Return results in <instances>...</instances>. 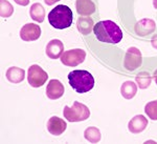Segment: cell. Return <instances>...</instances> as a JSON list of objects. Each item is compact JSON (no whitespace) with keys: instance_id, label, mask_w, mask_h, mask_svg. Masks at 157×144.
<instances>
[{"instance_id":"cell-1","label":"cell","mask_w":157,"mask_h":144,"mask_svg":"<svg viewBox=\"0 0 157 144\" xmlns=\"http://www.w3.org/2000/svg\"><path fill=\"white\" fill-rule=\"evenodd\" d=\"M95 37L98 41L116 44L123 39V32L115 22L111 20H104L98 22L93 27Z\"/></svg>"},{"instance_id":"cell-2","label":"cell","mask_w":157,"mask_h":144,"mask_svg":"<svg viewBox=\"0 0 157 144\" xmlns=\"http://www.w3.org/2000/svg\"><path fill=\"white\" fill-rule=\"evenodd\" d=\"M68 81L73 90L78 94L89 92L94 86V78L88 70H75L68 74Z\"/></svg>"},{"instance_id":"cell-3","label":"cell","mask_w":157,"mask_h":144,"mask_svg":"<svg viewBox=\"0 0 157 144\" xmlns=\"http://www.w3.org/2000/svg\"><path fill=\"white\" fill-rule=\"evenodd\" d=\"M48 21L55 29L64 30L69 27L73 21L72 11L67 6H57L48 14Z\"/></svg>"},{"instance_id":"cell-4","label":"cell","mask_w":157,"mask_h":144,"mask_svg":"<svg viewBox=\"0 0 157 144\" xmlns=\"http://www.w3.org/2000/svg\"><path fill=\"white\" fill-rule=\"evenodd\" d=\"M63 115L69 122H80L87 120L90 117V110L85 104L75 101L71 107H64Z\"/></svg>"},{"instance_id":"cell-5","label":"cell","mask_w":157,"mask_h":144,"mask_svg":"<svg viewBox=\"0 0 157 144\" xmlns=\"http://www.w3.org/2000/svg\"><path fill=\"white\" fill-rule=\"evenodd\" d=\"M86 58V52L82 49H75L66 50L61 56V62L66 66L75 67L77 65L84 62Z\"/></svg>"},{"instance_id":"cell-6","label":"cell","mask_w":157,"mask_h":144,"mask_svg":"<svg viewBox=\"0 0 157 144\" xmlns=\"http://www.w3.org/2000/svg\"><path fill=\"white\" fill-rule=\"evenodd\" d=\"M48 79V75L39 65H32L27 72V80L33 87H40Z\"/></svg>"},{"instance_id":"cell-7","label":"cell","mask_w":157,"mask_h":144,"mask_svg":"<svg viewBox=\"0 0 157 144\" xmlns=\"http://www.w3.org/2000/svg\"><path fill=\"white\" fill-rule=\"evenodd\" d=\"M143 63V57H141L140 50L136 47H130L125 55V67L130 72H133L138 69Z\"/></svg>"},{"instance_id":"cell-8","label":"cell","mask_w":157,"mask_h":144,"mask_svg":"<svg viewBox=\"0 0 157 144\" xmlns=\"http://www.w3.org/2000/svg\"><path fill=\"white\" fill-rule=\"evenodd\" d=\"M40 36H41V29L36 23H27L20 30V38L23 41H35L39 39Z\"/></svg>"},{"instance_id":"cell-9","label":"cell","mask_w":157,"mask_h":144,"mask_svg":"<svg viewBox=\"0 0 157 144\" xmlns=\"http://www.w3.org/2000/svg\"><path fill=\"white\" fill-rule=\"evenodd\" d=\"M64 92H65L64 85L59 80H56V79L50 80L46 86V95L52 100L59 99V98L63 96Z\"/></svg>"},{"instance_id":"cell-10","label":"cell","mask_w":157,"mask_h":144,"mask_svg":"<svg viewBox=\"0 0 157 144\" xmlns=\"http://www.w3.org/2000/svg\"><path fill=\"white\" fill-rule=\"evenodd\" d=\"M67 124L63 119H61L59 117H52L48 120L47 123V130L48 132L54 136H60L66 130Z\"/></svg>"},{"instance_id":"cell-11","label":"cell","mask_w":157,"mask_h":144,"mask_svg":"<svg viewBox=\"0 0 157 144\" xmlns=\"http://www.w3.org/2000/svg\"><path fill=\"white\" fill-rule=\"evenodd\" d=\"M64 45L59 39H54L46 45V55L50 59H59L63 55Z\"/></svg>"},{"instance_id":"cell-12","label":"cell","mask_w":157,"mask_h":144,"mask_svg":"<svg viewBox=\"0 0 157 144\" xmlns=\"http://www.w3.org/2000/svg\"><path fill=\"white\" fill-rule=\"evenodd\" d=\"M147 125H148V119L143 115H137L130 120L128 128L132 134H139L143 130H145Z\"/></svg>"},{"instance_id":"cell-13","label":"cell","mask_w":157,"mask_h":144,"mask_svg":"<svg viewBox=\"0 0 157 144\" xmlns=\"http://www.w3.org/2000/svg\"><path fill=\"white\" fill-rule=\"evenodd\" d=\"M77 12L81 16H90L95 12V6L92 0H77Z\"/></svg>"},{"instance_id":"cell-14","label":"cell","mask_w":157,"mask_h":144,"mask_svg":"<svg viewBox=\"0 0 157 144\" xmlns=\"http://www.w3.org/2000/svg\"><path fill=\"white\" fill-rule=\"evenodd\" d=\"M154 30H155V22L151 19H143L135 25V32L140 36L151 34L154 32Z\"/></svg>"},{"instance_id":"cell-15","label":"cell","mask_w":157,"mask_h":144,"mask_svg":"<svg viewBox=\"0 0 157 144\" xmlns=\"http://www.w3.org/2000/svg\"><path fill=\"white\" fill-rule=\"evenodd\" d=\"M6 79L12 83H20L24 80L25 72L23 69L17 66H12L6 70Z\"/></svg>"},{"instance_id":"cell-16","label":"cell","mask_w":157,"mask_h":144,"mask_svg":"<svg viewBox=\"0 0 157 144\" xmlns=\"http://www.w3.org/2000/svg\"><path fill=\"white\" fill-rule=\"evenodd\" d=\"M93 20L90 17H80L77 21V26L80 33H82L83 35H88L90 34L91 31L93 30Z\"/></svg>"},{"instance_id":"cell-17","label":"cell","mask_w":157,"mask_h":144,"mask_svg":"<svg viewBox=\"0 0 157 144\" xmlns=\"http://www.w3.org/2000/svg\"><path fill=\"white\" fill-rule=\"evenodd\" d=\"M121 96L126 99H132L137 93V86L133 81H126L123 83L121 87Z\"/></svg>"},{"instance_id":"cell-18","label":"cell","mask_w":157,"mask_h":144,"mask_svg":"<svg viewBox=\"0 0 157 144\" xmlns=\"http://www.w3.org/2000/svg\"><path fill=\"white\" fill-rule=\"evenodd\" d=\"M30 17L37 22H43L45 18V10L40 3H34L29 11Z\"/></svg>"},{"instance_id":"cell-19","label":"cell","mask_w":157,"mask_h":144,"mask_svg":"<svg viewBox=\"0 0 157 144\" xmlns=\"http://www.w3.org/2000/svg\"><path fill=\"white\" fill-rule=\"evenodd\" d=\"M84 137L90 143H98L101 140V132L97 127H88L84 132Z\"/></svg>"},{"instance_id":"cell-20","label":"cell","mask_w":157,"mask_h":144,"mask_svg":"<svg viewBox=\"0 0 157 144\" xmlns=\"http://www.w3.org/2000/svg\"><path fill=\"white\" fill-rule=\"evenodd\" d=\"M135 81L137 83L138 87L141 88V90H145V88H148L150 86L151 82H152V77L150 74L147 72H141L136 76Z\"/></svg>"},{"instance_id":"cell-21","label":"cell","mask_w":157,"mask_h":144,"mask_svg":"<svg viewBox=\"0 0 157 144\" xmlns=\"http://www.w3.org/2000/svg\"><path fill=\"white\" fill-rule=\"evenodd\" d=\"M14 13V7L7 0H0V15L3 18L11 17Z\"/></svg>"},{"instance_id":"cell-22","label":"cell","mask_w":157,"mask_h":144,"mask_svg":"<svg viewBox=\"0 0 157 144\" xmlns=\"http://www.w3.org/2000/svg\"><path fill=\"white\" fill-rule=\"evenodd\" d=\"M145 113L151 120H157V100L147 103Z\"/></svg>"},{"instance_id":"cell-23","label":"cell","mask_w":157,"mask_h":144,"mask_svg":"<svg viewBox=\"0 0 157 144\" xmlns=\"http://www.w3.org/2000/svg\"><path fill=\"white\" fill-rule=\"evenodd\" d=\"M15 2H16L17 4H19V6H27V4L29 3V0H14Z\"/></svg>"},{"instance_id":"cell-24","label":"cell","mask_w":157,"mask_h":144,"mask_svg":"<svg viewBox=\"0 0 157 144\" xmlns=\"http://www.w3.org/2000/svg\"><path fill=\"white\" fill-rule=\"evenodd\" d=\"M60 1V0H44V2L47 4V6H52V4H55L56 2Z\"/></svg>"},{"instance_id":"cell-25","label":"cell","mask_w":157,"mask_h":144,"mask_svg":"<svg viewBox=\"0 0 157 144\" xmlns=\"http://www.w3.org/2000/svg\"><path fill=\"white\" fill-rule=\"evenodd\" d=\"M151 42H152V45H153V47L157 49V36L154 37L153 39L151 40Z\"/></svg>"},{"instance_id":"cell-26","label":"cell","mask_w":157,"mask_h":144,"mask_svg":"<svg viewBox=\"0 0 157 144\" xmlns=\"http://www.w3.org/2000/svg\"><path fill=\"white\" fill-rule=\"evenodd\" d=\"M154 78H155V81H156V84H157V70L154 72Z\"/></svg>"},{"instance_id":"cell-27","label":"cell","mask_w":157,"mask_h":144,"mask_svg":"<svg viewBox=\"0 0 157 144\" xmlns=\"http://www.w3.org/2000/svg\"><path fill=\"white\" fill-rule=\"evenodd\" d=\"M153 3H154V6H155V9H157V0H153Z\"/></svg>"}]
</instances>
